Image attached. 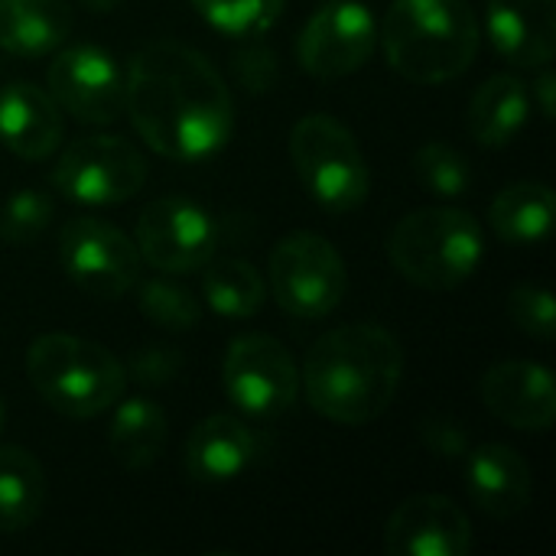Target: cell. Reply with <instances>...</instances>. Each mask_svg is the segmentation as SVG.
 I'll list each match as a JSON object with an SVG mask.
<instances>
[{
	"label": "cell",
	"mask_w": 556,
	"mask_h": 556,
	"mask_svg": "<svg viewBox=\"0 0 556 556\" xmlns=\"http://www.w3.org/2000/svg\"><path fill=\"white\" fill-rule=\"evenodd\" d=\"M205 306L225 319H251L267 303V283L261 270L241 257H212L202 267Z\"/></svg>",
	"instance_id": "cell-25"
},
{
	"label": "cell",
	"mask_w": 556,
	"mask_h": 556,
	"mask_svg": "<svg viewBox=\"0 0 556 556\" xmlns=\"http://www.w3.org/2000/svg\"><path fill=\"white\" fill-rule=\"evenodd\" d=\"M65 134L62 108L46 88L33 81H10L0 88V143L23 160H46L59 150Z\"/></svg>",
	"instance_id": "cell-19"
},
{
	"label": "cell",
	"mask_w": 556,
	"mask_h": 556,
	"mask_svg": "<svg viewBox=\"0 0 556 556\" xmlns=\"http://www.w3.org/2000/svg\"><path fill=\"white\" fill-rule=\"evenodd\" d=\"M124 114L153 153L176 163L212 160L235 134V101L225 78L179 39H153L130 55Z\"/></svg>",
	"instance_id": "cell-1"
},
{
	"label": "cell",
	"mask_w": 556,
	"mask_h": 556,
	"mask_svg": "<svg viewBox=\"0 0 556 556\" xmlns=\"http://www.w3.org/2000/svg\"><path fill=\"white\" fill-rule=\"evenodd\" d=\"M479 20L466 0H394L378 26L388 65L417 85L459 78L479 55Z\"/></svg>",
	"instance_id": "cell-3"
},
{
	"label": "cell",
	"mask_w": 556,
	"mask_h": 556,
	"mask_svg": "<svg viewBox=\"0 0 556 556\" xmlns=\"http://www.w3.org/2000/svg\"><path fill=\"white\" fill-rule=\"evenodd\" d=\"M3 427H7V407H3V401H0V433H3Z\"/></svg>",
	"instance_id": "cell-36"
},
{
	"label": "cell",
	"mask_w": 556,
	"mask_h": 556,
	"mask_svg": "<svg viewBox=\"0 0 556 556\" xmlns=\"http://www.w3.org/2000/svg\"><path fill=\"white\" fill-rule=\"evenodd\" d=\"M68 29V0H0V49L10 55H49L65 42Z\"/></svg>",
	"instance_id": "cell-20"
},
{
	"label": "cell",
	"mask_w": 556,
	"mask_h": 556,
	"mask_svg": "<svg viewBox=\"0 0 556 556\" xmlns=\"http://www.w3.org/2000/svg\"><path fill=\"white\" fill-rule=\"evenodd\" d=\"M489 414L521 433H547L556 420V388L551 368L538 362H498L479 384Z\"/></svg>",
	"instance_id": "cell-15"
},
{
	"label": "cell",
	"mask_w": 556,
	"mask_h": 556,
	"mask_svg": "<svg viewBox=\"0 0 556 556\" xmlns=\"http://www.w3.org/2000/svg\"><path fill=\"white\" fill-rule=\"evenodd\" d=\"M46 81L55 104L81 124L104 127L124 114V72L101 46H59Z\"/></svg>",
	"instance_id": "cell-13"
},
{
	"label": "cell",
	"mask_w": 556,
	"mask_h": 556,
	"mask_svg": "<svg viewBox=\"0 0 556 556\" xmlns=\"http://www.w3.org/2000/svg\"><path fill=\"white\" fill-rule=\"evenodd\" d=\"M378 49L375 13L362 0H329L303 26L296 59L319 81L358 72Z\"/></svg>",
	"instance_id": "cell-12"
},
{
	"label": "cell",
	"mask_w": 556,
	"mask_h": 556,
	"mask_svg": "<svg viewBox=\"0 0 556 556\" xmlns=\"http://www.w3.org/2000/svg\"><path fill=\"white\" fill-rule=\"evenodd\" d=\"M391 556H466L472 551V521L446 495H410L384 525Z\"/></svg>",
	"instance_id": "cell-14"
},
{
	"label": "cell",
	"mask_w": 556,
	"mask_h": 556,
	"mask_svg": "<svg viewBox=\"0 0 556 556\" xmlns=\"http://www.w3.org/2000/svg\"><path fill=\"white\" fill-rule=\"evenodd\" d=\"M143 182L147 163L140 150L111 134L72 140L52 169V186L78 205H121L134 199Z\"/></svg>",
	"instance_id": "cell-10"
},
{
	"label": "cell",
	"mask_w": 556,
	"mask_h": 556,
	"mask_svg": "<svg viewBox=\"0 0 556 556\" xmlns=\"http://www.w3.org/2000/svg\"><path fill=\"white\" fill-rule=\"evenodd\" d=\"M388 257L407 283L420 290H453L479 270L485 235L466 208H417L394 225Z\"/></svg>",
	"instance_id": "cell-5"
},
{
	"label": "cell",
	"mask_w": 556,
	"mask_h": 556,
	"mask_svg": "<svg viewBox=\"0 0 556 556\" xmlns=\"http://www.w3.org/2000/svg\"><path fill=\"white\" fill-rule=\"evenodd\" d=\"M88 13H111L121 0H78Z\"/></svg>",
	"instance_id": "cell-35"
},
{
	"label": "cell",
	"mask_w": 556,
	"mask_h": 556,
	"mask_svg": "<svg viewBox=\"0 0 556 556\" xmlns=\"http://www.w3.org/2000/svg\"><path fill=\"white\" fill-rule=\"evenodd\" d=\"M124 371L140 388H163V384L176 381V375L182 371V355L173 345L153 342L140 352H134V358Z\"/></svg>",
	"instance_id": "cell-31"
},
{
	"label": "cell",
	"mask_w": 556,
	"mask_h": 556,
	"mask_svg": "<svg viewBox=\"0 0 556 556\" xmlns=\"http://www.w3.org/2000/svg\"><path fill=\"white\" fill-rule=\"evenodd\" d=\"M531 94L538 98V108H541L544 121H554L556 75H554V68H551V62H547V65H541V72H538V78H534V88H531Z\"/></svg>",
	"instance_id": "cell-34"
},
{
	"label": "cell",
	"mask_w": 556,
	"mask_h": 556,
	"mask_svg": "<svg viewBox=\"0 0 556 556\" xmlns=\"http://www.w3.org/2000/svg\"><path fill=\"white\" fill-rule=\"evenodd\" d=\"M261 453L257 433L231 417V414H212L199 420L186 440V472L199 485H225L244 476Z\"/></svg>",
	"instance_id": "cell-16"
},
{
	"label": "cell",
	"mask_w": 556,
	"mask_h": 556,
	"mask_svg": "<svg viewBox=\"0 0 556 556\" xmlns=\"http://www.w3.org/2000/svg\"><path fill=\"white\" fill-rule=\"evenodd\" d=\"M166 437H169L166 410L150 397H127L117 404L111 417L108 446L124 469L137 472V469H150L160 459Z\"/></svg>",
	"instance_id": "cell-23"
},
{
	"label": "cell",
	"mask_w": 556,
	"mask_h": 556,
	"mask_svg": "<svg viewBox=\"0 0 556 556\" xmlns=\"http://www.w3.org/2000/svg\"><path fill=\"white\" fill-rule=\"evenodd\" d=\"M26 375L42 404L68 420H91L111 410L127 388L124 365L98 342L46 332L26 352Z\"/></svg>",
	"instance_id": "cell-4"
},
{
	"label": "cell",
	"mask_w": 556,
	"mask_h": 556,
	"mask_svg": "<svg viewBox=\"0 0 556 556\" xmlns=\"http://www.w3.org/2000/svg\"><path fill=\"white\" fill-rule=\"evenodd\" d=\"M404 381L401 342L375 323H352L319 336L303 362L300 384L309 407L342 427L378 420Z\"/></svg>",
	"instance_id": "cell-2"
},
{
	"label": "cell",
	"mask_w": 556,
	"mask_h": 556,
	"mask_svg": "<svg viewBox=\"0 0 556 556\" xmlns=\"http://www.w3.org/2000/svg\"><path fill=\"white\" fill-rule=\"evenodd\" d=\"M228 401L251 420L283 417L300 394V371L287 345L264 332L238 336L222 362Z\"/></svg>",
	"instance_id": "cell-8"
},
{
	"label": "cell",
	"mask_w": 556,
	"mask_h": 556,
	"mask_svg": "<svg viewBox=\"0 0 556 556\" xmlns=\"http://www.w3.org/2000/svg\"><path fill=\"white\" fill-rule=\"evenodd\" d=\"M489 225L511 248H534L554 228V189L547 182H511L489 205Z\"/></svg>",
	"instance_id": "cell-22"
},
{
	"label": "cell",
	"mask_w": 556,
	"mask_h": 556,
	"mask_svg": "<svg viewBox=\"0 0 556 556\" xmlns=\"http://www.w3.org/2000/svg\"><path fill=\"white\" fill-rule=\"evenodd\" d=\"M270 293L274 303L303 323L326 319L349 293V270L336 244L316 231L283 235L270 251Z\"/></svg>",
	"instance_id": "cell-7"
},
{
	"label": "cell",
	"mask_w": 556,
	"mask_h": 556,
	"mask_svg": "<svg viewBox=\"0 0 556 556\" xmlns=\"http://www.w3.org/2000/svg\"><path fill=\"white\" fill-rule=\"evenodd\" d=\"M485 29L498 55L541 68L556 52V0H489Z\"/></svg>",
	"instance_id": "cell-17"
},
{
	"label": "cell",
	"mask_w": 556,
	"mask_h": 556,
	"mask_svg": "<svg viewBox=\"0 0 556 556\" xmlns=\"http://www.w3.org/2000/svg\"><path fill=\"white\" fill-rule=\"evenodd\" d=\"M192 7L212 29L231 39H254L283 13V0H192Z\"/></svg>",
	"instance_id": "cell-26"
},
{
	"label": "cell",
	"mask_w": 556,
	"mask_h": 556,
	"mask_svg": "<svg viewBox=\"0 0 556 556\" xmlns=\"http://www.w3.org/2000/svg\"><path fill=\"white\" fill-rule=\"evenodd\" d=\"M531 114V94L528 85L518 75L498 72L479 85L469 104V134L489 147L502 150L508 147L528 124Z\"/></svg>",
	"instance_id": "cell-21"
},
{
	"label": "cell",
	"mask_w": 556,
	"mask_h": 556,
	"mask_svg": "<svg viewBox=\"0 0 556 556\" xmlns=\"http://www.w3.org/2000/svg\"><path fill=\"white\" fill-rule=\"evenodd\" d=\"M52 199L39 189H20L16 195H10L0 208V238L7 244H33L52 222Z\"/></svg>",
	"instance_id": "cell-29"
},
{
	"label": "cell",
	"mask_w": 556,
	"mask_h": 556,
	"mask_svg": "<svg viewBox=\"0 0 556 556\" xmlns=\"http://www.w3.org/2000/svg\"><path fill=\"white\" fill-rule=\"evenodd\" d=\"M290 160L309 199L329 212H355L371 192V173L355 134L332 114H306L290 130Z\"/></svg>",
	"instance_id": "cell-6"
},
{
	"label": "cell",
	"mask_w": 556,
	"mask_h": 556,
	"mask_svg": "<svg viewBox=\"0 0 556 556\" xmlns=\"http://www.w3.org/2000/svg\"><path fill=\"white\" fill-rule=\"evenodd\" d=\"M235 78L238 85L248 91V94H264L277 85V75H280V65H277V55L274 49L267 46H244L241 52H235Z\"/></svg>",
	"instance_id": "cell-32"
},
{
	"label": "cell",
	"mask_w": 556,
	"mask_h": 556,
	"mask_svg": "<svg viewBox=\"0 0 556 556\" xmlns=\"http://www.w3.org/2000/svg\"><path fill=\"white\" fill-rule=\"evenodd\" d=\"M466 489L476 508L495 521H511L531 505V469L505 443H485L466 453Z\"/></svg>",
	"instance_id": "cell-18"
},
{
	"label": "cell",
	"mask_w": 556,
	"mask_h": 556,
	"mask_svg": "<svg viewBox=\"0 0 556 556\" xmlns=\"http://www.w3.org/2000/svg\"><path fill=\"white\" fill-rule=\"evenodd\" d=\"M508 316L511 323L531 336V339H554L556 336V309L554 293L538 283H521L508 296Z\"/></svg>",
	"instance_id": "cell-30"
},
{
	"label": "cell",
	"mask_w": 556,
	"mask_h": 556,
	"mask_svg": "<svg viewBox=\"0 0 556 556\" xmlns=\"http://www.w3.org/2000/svg\"><path fill=\"white\" fill-rule=\"evenodd\" d=\"M134 244L160 274L202 270L218 251L215 218L186 195H163L143 205Z\"/></svg>",
	"instance_id": "cell-11"
},
{
	"label": "cell",
	"mask_w": 556,
	"mask_h": 556,
	"mask_svg": "<svg viewBox=\"0 0 556 556\" xmlns=\"http://www.w3.org/2000/svg\"><path fill=\"white\" fill-rule=\"evenodd\" d=\"M420 437L427 450L440 459H466L469 453V437L453 417H427L420 427Z\"/></svg>",
	"instance_id": "cell-33"
},
{
	"label": "cell",
	"mask_w": 556,
	"mask_h": 556,
	"mask_svg": "<svg viewBox=\"0 0 556 556\" xmlns=\"http://www.w3.org/2000/svg\"><path fill=\"white\" fill-rule=\"evenodd\" d=\"M414 173H417V182L437 199H463L472 189L469 160L443 140L424 143L414 153Z\"/></svg>",
	"instance_id": "cell-27"
},
{
	"label": "cell",
	"mask_w": 556,
	"mask_h": 556,
	"mask_svg": "<svg viewBox=\"0 0 556 556\" xmlns=\"http://www.w3.org/2000/svg\"><path fill=\"white\" fill-rule=\"evenodd\" d=\"M59 261L65 277L94 300H121L140 280L137 244L111 222L75 215L62 225Z\"/></svg>",
	"instance_id": "cell-9"
},
{
	"label": "cell",
	"mask_w": 556,
	"mask_h": 556,
	"mask_svg": "<svg viewBox=\"0 0 556 556\" xmlns=\"http://www.w3.org/2000/svg\"><path fill=\"white\" fill-rule=\"evenodd\" d=\"M137 303L150 323H156L160 329H169V332H189L202 323L199 296H192V290H186L182 283H173L163 277L143 280Z\"/></svg>",
	"instance_id": "cell-28"
},
{
	"label": "cell",
	"mask_w": 556,
	"mask_h": 556,
	"mask_svg": "<svg viewBox=\"0 0 556 556\" xmlns=\"http://www.w3.org/2000/svg\"><path fill=\"white\" fill-rule=\"evenodd\" d=\"M46 502V476L39 459L23 446H0V531L29 528Z\"/></svg>",
	"instance_id": "cell-24"
}]
</instances>
